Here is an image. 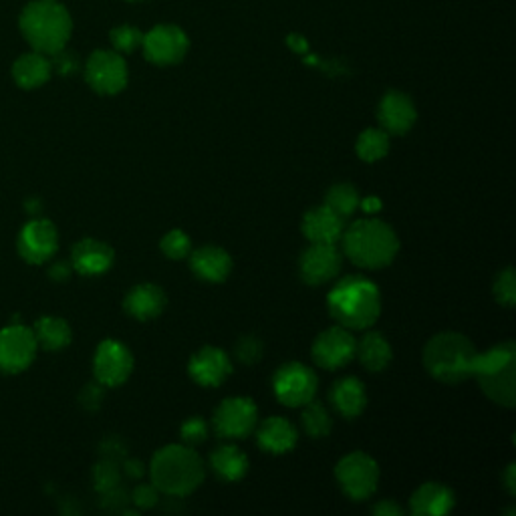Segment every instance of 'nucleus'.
Returning a JSON list of instances; mask_svg holds the SVG:
<instances>
[{
	"instance_id": "obj_1",
	"label": "nucleus",
	"mask_w": 516,
	"mask_h": 516,
	"mask_svg": "<svg viewBox=\"0 0 516 516\" xmlns=\"http://www.w3.org/2000/svg\"><path fill=\"white\" fill-rule=\"evenodd\" d=\"M343 252L361 269H383L394 263L400 252L398 234L390 224L377 218L355 220L341 234Z\"/></svg>"
},
{
	"instance_id": "obj_2",
	"label": "nucleus",
	"mask_w": 516,
	"mask_h": 516,
	"mask_svg": "<svg viewBox=\"0 0 516 516\" xmlns=\"http://www.w3.org/2000/svg\"><path fill=\"white\" fill-rule=\"evenodd\" d=\"M333 319L349 329L361 331L371 327L381 313V293L377 285L363 275L341 279L327 297Z\"/></svg>"
},
{
	"instance_id": "obj_3",
	"label": "nucleus",
	"mask_w": 516,
	"mask_h": 516,
	"mask_svg": "<svg viewBox=\"0 0 516 516\" xmlns=\"http://www.w3.org/2000/svg\"><path fill=\"white\" fill-rule=\"evenodd\" d=\"M19 23L29 45L47 57L63 51L73 33L71 15L57 0H33Z\"/></svg>"
},
{
	"instance_id": "obj_4",
	"label": "nucleus",
	"mask_w": 516,
	"mask_h": 516,
	"mask_svg": "<svg viewBox=\"0 0 516 516\" xmlns=\"http://www.w3.org/2000/svg\"><path fill=\"white\" fill-rule=\"evenodd\" d=\"M152 484L174 498L192 494L206 476L202 458L190 448L180 444H170L160 448L150 464Z\"/></svg>"
},
{
	"instance_id": "obj_5",
	"label": "nucleus",
	"mask_w": 516,
	"mask_h": 516,
	"mask_svg": "<svg viewBox=\"0 0 516 516\" xmlns=\"http://www.w3.org/2000/svg\"><path fill=\"white\" fill-rule=\"evenodd\" d=\"M472 341L460 333H438L424 349V365L428 373L442 383H460L472 377V361L476 357Z\"/></svg>"
},
{
	"instance_id": "obj_6",
	"label": "nucleus",
	"mask_w": 516,
	"mask_h": 516,
	"mask_svg": "<svg viewBox=\"0 0 516 516\" xmlns=\"http://www.w3.org/2000/svg\"><path fill=\"white\" fill-rule=\"evenodd\" d=\"M319 379L313 369L299 361L285 363L273 379V390L277 400L289 408H303L315 400Z\"/></svg>"
},
{
	"instance_id": "obj_7",
	"label": "nucleus",
	"mask_w": 516,
	"mask_h": 516,
	"mask_svg": "<svg viewBox=\"0 0 516 516\" xmlns=\"http://www.w3.org/2000/svg\"><path fill=\"white\" fill-rule=\"evenodd\" d=\"M335 476L349 498L365 500L377 490L379 466L365 452H351L339 460Z\"/></svg>"
},
{
	"instance_id": "obj_8",
	"label": "nucleus",
	"mask_w": 516,
	"mask_h": 516,
	"mask_svg": "<svg viewBox=\"0 0 516 516\" xmlns=\"http://www.w3.org/2000/svg\"><path fill=\"white\" fill-rule=\"evenodd\" d=\"M89 87L101 95H117L125 89L129 73L127 63L117 51H95L85 63Z\"/></svg>"
},
{
	"instance_id": "obj_9",
	"label": "nucleus",
	"mask_w": 516,
	"mask_h": 516,
	"mask_svg": "<svg viewBox=\"0 0 516 516\" xmlns=\"http://www.w3.org/2000/svg\"><path fill=\"white\" fill-rule=\"evenodd\" d=\"M144 55L158 67H172L184 61L190 49L188 35L176 25H158L144 35Z\"/></svg>"
},
{
	"instance_id": "obj_10",
	"label": "nucleus",
	"mask_w": 516,
	"mask_h": 516,
	"mask_svg": "<svg viewBox=\"0 0 516 516\" xmlns=\"http://www.w3.org/2000/svg\"><path fill=\"white\" fill-rule=\"evenodd\" d=\"M39 343L33 329L11 325L0 331V373H21L37 357Z\"/></svg>"
},
{
	"instance_id": "obj_11",
	"label": "nucleus",
	"mask_w": 516,
	"mask_h": 516,
	"mask_svg": "<svg viewBox=\"0 0 516 516\" xmlns=\"http://www.w3.org/2000/svg\"><path fill=\"white\" fill-rule=\"evenodd\" d=\"M134 371V355L121 341L105 339L99 343L93 357L95 379L103 387H117Z\"/></svg>"
},
{
	"instance_id": "obj_12",
	"label": "nucleus",
	"mask_w": 516,
	"mask_h": 516,
	"mask_svg": "<svg viewBox=\"0 0 516 516\" xmlns=\"http://www.w3.org/2000/svg\"><path fill=\"white\" fill-rule=\"evenodd\" d=\"M212 424L220 438H246L256 430L258 410L250 398H228L216 408Z\"/></svg>"
},
{
	"instance_id": "obj_13",
	"label": "nucleus",
	"mask_w": 516,
	"mask_h": 516,
	"mask_svg": "<svg viewBox=\"0 0 516 516\" xmlns=\"http://www.w3.org/2000/svg\"><path fill=\"white\" fill-rule=\"evenodd\" d=\"M343 267V256L335 244L311 242V246L301 254L299 273L307 285H325L333 281Z\"/></svg>"
},
{
	"instance_id": "obj_14",
	"label": "nucleus",
	"mask_w": 516,
	"mask_h": 516,
	"mask_svg": "<svg viewBox=\"0 0 516 516\" xmlns=\"http://www.w3.org/2000/svg\"><path fill=\"white\" fill-rule=\"evenodd\" d=\"M19 254L31 265L47 263L59 248V234L51 220L35 218L19 234Z\"/></svg>"
},
{
	"instance_id": "obj_15",
	"label": "nucleus",
	"mask_w": 516,
	"mask_h": 516,
	"mask_svg": "<svg viewBox=\"0 0 516 516\" xmlns=\"http://www.w3.org/2000/svg\"><path fill=\"white\" fill-rule=\"evenodd\" d=\"M355 339L349 329L335 325L323 331L313 343V359L319 367L339 369L355 357Z\"/></svg>"
},
{
	"instance_id": "obj_16",
	"label": "nucleus",
	"mask_w": 516,
	"mask_h": 516,
	"mask_svg": "<svg viewBox=\"0 0 516 516\" xmlns=\"http://www.w3.org/2000/svg\"><path fill=\"white\" fill-rule=\"evenodd\" d=\"M381 129L390 136H406L418 119V109L410 95L402 91H387L377 107Z\"/></svg>"
},
{
	"instance_id": "obj_17",
	"label": "nucleus",
	"mask_w": 516,
	"mask_h": 516,
	"mask_svg": "<svg viewBox=\"0 0 516 516\" xmlns=\"http://www.w3.org/2000/svg\"><path fill=\"white\" fill-rule=\"evenodd\" d=\"M113 261V248L95 238L79 240L71 252V267L83 277H99L107 273L113 267Z\"/></svg>"
},
{
	"instance_id": "obj_18",
	"label": "nucleus",
	"mask_w": 516,
	"mask_h": 516,
	"mask_svg": "<svg viewBox=\"0 0 516 516\" xmlns=\"http://www.w3.org/2000/svg\"><path fill=\"white\" fill-rule=\"evenodd\" d=\"M188 371L196 383L216 387L232 373V361L222 349L208 345L192 355Z\"/></svg>"
},
{
	"instance_id": "obj_19",
	"label": "nucleus",
	"mask_w": 516,
	"mask_h": 516,
	"mask_svg": "<svg viewBox=\"0 0 516 516\" xmlns=\"http://www.w3.org/2000/svg\"><path fill=\"white\" fill-rule=\"evenodd\" d=\"M190 267L194 275L206 283H222L232 273V258L220 246H200L190 252Z\"/></svg>"
},
{
	"instance_id": "obj_20",
	"label": "nucleus",
	"mask_w": 516,
	"mask_h": 516,
	"mask_svg": "<svg viewBox=\"0 0 516 516\" xmlns=\"http://www.w3.org/2000/svg\"><path fill=\"white\" fill-rule=\"evenodd\" d=\"M168 305V297L162 287L154 283H142L125 295L123 309L138 321H150L164 313Z\"/></svg>"
},
{
	"instance_id": "obj_21",
	"label": "nucleus",
	"mask_w": 516,
	"mask_h": 516,
	"mask_svg": "<svg viewBox=\"0 0 516 516\" xmlns=\"http://www.w3.org/2000/svg\"><path fill=\"white\" fill-rule=\"evenodd\" d=\"M301 230L309 242H321V244H335L341 240V234L345 230V220L335 214L327 206L311 208L301 222Z\"/></svg>"
},
{
	"instance_id": "obj_22",
	"label": "nucleus",
	"mask_w": 516,
	"mask_h": 516,
	"mask_svg": "<svg viewBox=\"0 0 516 516\" xmlns=\"http://www.w3.org/2000/svg\"><path fill=\"white\" fill-rule=\"evenodd\" d=\"M456 504L454 492L440 482H426L410 500V510L418 516H444Z\"/></svg>"
},
{
	"instance_id": "obj_23",
	"label": "nucleus",
	"mask_w": 516,
	"mask_h": 516,
	"mask_svg": "<svg viewBox=\"0 0 516 516\" xmlns=\"http://www.w3.org/2000/svg\"><path fill=\"white\" fill-rule=\"evenodd\" d=\"M256 440L269 454H287L297 446L299 432L287 418H269L258 426Z\"/></svg>"
},
{
	"instance_id": "obj_24",
	"label": "nucleus",
	"mask_w": 516,
	"mask_h": 516,
	"mask_svg": "<svg viewBox=\"0 0 516 516\" xmlns=\"http://www.w3.org/2000/svg\"><path fill=\"white\" fill-rule=\"evenodd\" d=\"M331 404L347 420L361 416L367 406V392L361 379L349 375L335 381L331 390Z\"/></svg>"
},
{
	"instance_id": "obj_25",
	"label": "nucleus",
	"mask_w": 516,
	"mask_h": 516,
	"mask_svg": "<svg viewBox=\"0 0 516 516\" xmlns=\"http://www.w3.org/2000/svg\"><path fill=\"white\" fill-rule=\"evenodd\" d=\"M514 375H516V359L486 373L476 377L482 392L498 406L504 408H514L516 402V390H514Z\"/></svg>"
},
{
	"instance_id": "obj_26",
	"label": "nucleus",
	"mask_w": 516,
	"mask_h": 516,
	"mask_svg": "<svg viewBox=\"0 0 516 516\" xmlns=\"http://www.w3.org/2000/svg\"><path fill=\"white\" fill-rule=\"evenodd\" d=\"M53 63L47 59V55L33 51L27 55H21L13 65V77L19 87L23 89H37L45 85L51 79Z\"/></svg>"
},
{
	"instance_id": "obj_27",
	"label": "nucleus",
	"mask_w": 516,
	"mask_h": 516,
	"mask_svg": "<svg viewBox=\"0 0 516 516\" xmlns=\"http://www.w3.org/2000/svg\"><path fill=\"white\" fill-rule=\"evenodd\" d=\"M355 355L359 357V361L363 363V367H365L367 371L379 373V371H383L387 365L392 363L394 351H392L390 341H387L381 333L371 331V333H367V335L357 343Z\"/></svg>"
},
{
	"instance_id": "obj_28",
	"label": "nucleus",
	"mask_w": 516,
	"mask_h": 516,
	"mask_svg": "<svg viewBox=\"0 0 516 516\" xmlns=\"http://www.w3.org/2000/svg\"><path fill=\"white\" fill-rule=\"evenodd\" d=\"M212 470L226 482H236L248 472V458L236 446H220L210 456Z\"/></svg>"
},
{
	"instance_id": "obj_29",
	"label": "nucleus",
	"mask_w": 516,
	"mask_h": 516,
	"mask_svg": "<svg viewBox=\"0 0 516 516\" xmlns=\"http://www.w3.org/2000/svg\"><path fill=\"white\" fill-rule=\"evenodd\" d=\"M35 339L39 343V347L47 349V351H59L63 347H67L71 343V327L65 319L59 317H43L35 323L33 327Z\"/></svg>"
},
{
	"instance_id": "obj_30",
	"label": "nucleus",
	"mask_w": 516,
	"mask_h": 516,
	"mask_svg": "<svg viewBox=\"0 0 516 516\" xmlns=\"http://www.w3.org/2000/svg\"><path fill=\"white\" fill-rule=\"evenodd\" d=\"M355 150L363 162L373 164V162L385 158L387 152H390V134H387L385 129L369 127L357 138Z\"/></svg>"
},
{
	"instance_id": "obj_31",
	"label": "nucleus",
	"mask_w": 516,
	"mask_h": 516,
	"mask_svg": "<svg viewBox=\"0 0 516 516\" xmlns=\"http://www.w3.org/2000/svg\"><path fill=\"white\" fill-rule=\"evenodd\" d=\"M359 192L353 184L341 182L329 188L327 196H325V206L331 208L335 214H339L343 220L349 218L357 208H359Z\"/></svg>"
},
{
	"instance_id": "obj_32",
	"label": "nucleus",
	"mask_w": 516,
	"mask_h": 516,
	"mask_svg": "<svg viewBox=\"0 0 516 516\" xmlns=\"http://www.w3.org/2000/svg\"><path fill=\"white\" fill-rule=\"evenodd\" d=\"M303 430L311 436V438H325L331 434V428H333V420L327 412V408L319 402H309L303 406Z\"/></svg>"
},
{
	"instance_id": "obj_33",
	"label": "nucleus",
	"mask_w": 516,
	"mask_h": 516,
	"mask_svg": "<svg viewBox=\"0 0 516 516\" xmlns=\"http://www.w3.org/2000/svg\"><path fill=\"white\" fill-rule=\"evenodd\" d=\"M111 45L117 53H134L144 43V33L134 25H121L109 33Z\"/></svg>"
},
{
	"instance_id": "obj_34",
	"label": "nucleus",
	"mask_w": 516,
	"mask_h": 516,
	"mask_svg": "<svg viewBox=\"0 0 516 516\" xmlns=\"http://www.w3.org/2000/svg\"><path fill=\"white\" fill-rule=\"evenodd\" d=\"M162 252L172 258V261H182V258H188L192 252V240L184 230H170L162 242H160Z\"/></svg>"
},
{
	"instance_id": "obj_35",
	"label": "nucleus",
	"mask_w": 516,
	"mask_h": 516,
	"mask_svg": "<svg viewBox=\"0 0 516 516\" xmlns=\"http://www.w3.org/2000/svg\"><path fill=\"white\" fill-rule=\"evenodd\" d=\"M494 297L502 307L512 309L516 301V279H514V269L508 267L502 273H498L494 281Z\"/></svg>"
},
{
	"instance_id": "obj_36",
	"label": "nucleus",
	"mask_w": 516,
	"mask_h": 516,
	"mask_svg": "<svg viewBox=\"0 0 516 516\" xmlns=\"http://www.w3.org/2000/svg\"><path fill=\"white\" fill-rule=\"evenodd\" d=\"M119 480H121V472L117 468V462H113V460L105 458L101 464H97L93 468V482L99 492H107V490L119 486Z\"/></svg>"
},
{
	"instance_id": "obj_37",
	"label": "nucleus",
	"mask_w": 516,
	"mask_h": 516,
	"mask_svg": "<svg viewBox=\"0 0 516 516\" xmlns=\"http://www.w3.org/2000/svg\"><path fill=\"white\" fill-rule=\"evenodd\" d=\"M182 440L186 446H196L202 444L208 438V424L204 418H188L182 428H180Z\"/></svg>"
},
{
	"instance_id": "obj_38",
	"label": "nucleus",
	"mask_w": 516,
	"mask_h": 516,
	"mask_svg": "<svg viewBox=\"0 0 516 516\" xmlns=\"http://www.w3.org/2000/svg\"><path fill=\"white\" fill-rule=\"evenodd\" d=\"M236 357L238 361L246 363V365H252L256 363L258 359L263 357V343L258 337H242L236 345Z\"/></svg>"
},
{
	"instance_id": "obj_39",
	"label": "nucleus",
	"mask_w": 516,
	"mask_h": 516,
	"mask_svg": "<svg viewBox=\"0 0 516 516\" xmlns=\"http://www.w3.org/2000/svg\"><path fill=\"white\" fill-rule=\"evenodd\" d=\"M132 502L142 510L154 508L160 502V490L154 484H140L132 494Z\"/></svg>"
},
{
	"instance_id": "obj_40",
	"label": "nucleus",
	"mask_w": 516,
	"mask_h": 516,
	"mask_svg": "<svg viewBox=\"0 0 516 516\" xmlns=\"http://www.w3.org/2000/svg\"><path fill=\"white\" fill-rule=\"evenodd\" d=\"M101 400H103V385L99 381L87 385L85 390H83V394H81V404L85 408H89V410H97Z\"/></svg>"
},
{
	"instance_id": "obj_41",
	"label": "nucleus",
	"mask_w": 516,
	"mask_h": 516,
	"mask_svg": "<svg viewBox=\"0 0 516 516\" xmlns=\"http://www.w3.org/2000/svg\"><path fill=\"white\" fill-rule=\"evenodd\" d=\"M55 57V63H53V67L61 73V75H71V73H75L77 69H79V61H77V57L73 55V53H67L65 49L63 51H59L57 55H53Z\"/></svg>"
},
{
	"instance_id": "obj_42",
	"label": "nucleus",
	"mask_w": 516,
	"mask_h": 516,
	"mask_svg": "<svg viewBox=\"0 0 516 516\" xmlns=\"http://www.w3.org/2000/svg\"><path fill=\"white\" fill-rule=\"evenodd\" d=\"M371 512L377 516H400V514H404V508L396 500H379L371 508Z\"/></svg>"
},
{
	"instance_id": "obj_43",
	"label": "nucleus",
	"mask_w": 516,
	"mask_h": 516,
	"mask_svg": "<svg viewBox=\"0 0 516 516\" xmlns=\"http://www.w3.org/2000/svg\"><path fill=\"white\" fill-rule=\"evenodd\" d=\"M123 472L129 478H136L138 480V478H142L146 474V466H144V462H140L136 458H129V460L123 462Z\"/></svg>"
},
{
	"instance_id": "obj_44",
	"label": "nucleus",
	"mask_w": 516,
	"mask_h": 516,
	"mask_svg": "<svg viewBox=\"0 0 516 516\" xmlns=\"http://www.w3.org/2000/svg\"><path fill=\"white\" fill-rule=\"evenodd\" d=\"M504 486L510 494H516V466L510 464L504 472Z\"/></svg>"
},
{
	"instance_id": "obj_45",
	"label": "nucleus",
	"mask_w": 516,
	"mask_h": 516,
	"mask_svg": "<svg viewBox=\"0 0 516 516\" xmlns=\"http://www.w3.org/2000/svg\"><path fill=\"white\" fill-rule=\"evenodd\" d=\"M69 275H71V267L65 265V263H57V265H53V269H51V277H53L55 281H67Z\"/></svg>"
},
{
	"instance_id": "obj_46",
	"label": "nucleus",
	"mask_w": 516,
	"mask_h": 516,
	"mask_svg": "<svg viewBox=\"0 0 516 516\" xmlns=\"http://www.w3.org/2000/svg\"><path fill=\"white\" fill-rule=\"evenodd\" d=\"M359 208H363V212H367V214H375V212L381 210V202H379V198L371 196V198L361 200V202H359Z\"/></svg>"
},
{
	"instance_id": "obj_47",
	"label": "nucleus",
	"mask_w": 516,
	"mask_h": 516,
	"mask_svg": "<svg viewBox=\"0 0 516 516\" xmlns=\"http://www.w3.org/2000/svg\"><path fill=\"white\" fill-rule=\"evenodd\" d=\"M127 3H144V0H127Z\"/></svg>"
}]
</instances>
